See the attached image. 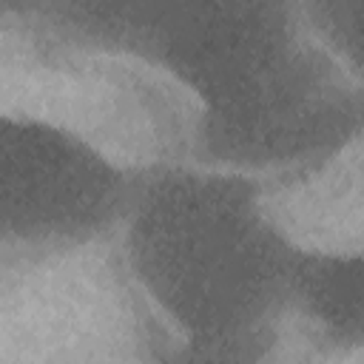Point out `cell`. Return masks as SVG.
<instances>
[{
    "label": "cell",
    "instance_id": "obj_1",
    "mask_svg": "<svg viewBox=\"0 0 364 364\" xmlns=\"http://www.w3.org/2000/svg\"><path fill=\"white\" fill-rule=\"evenodd\" d=\"M37 23L168 77L196 114V159L262 179L338 154L361 125L358 80L259 0H102L37 6Z\"/></svg>",
    "mask_w": 364,
    "mask_h": 364
},
{
    "label": "cell",
    "instance_id": "obj_4",
    "mask_svg": "<svg viewBox=\"0 0 364 364\" xmlns=\"http://www.w3.org/2000/svg\"><path fill=\"white\" fill-rule=\"evenodd\" d=\"M287 307L330 347L355 350L364 338V259L358 250L296 245Z\"/></svg>",
    "mask_w": 364,
    "mask_h": 364
},
{
    "label": "cell",
    "instance_id": "obj_5",
    "mask_svg": "<svg viewBox=\"0 0 364 364\" xmlns=\"http://www.w3.org/2000/svg\"><path fill=\"white\" fill-rule=\"evenodd\" d=\"M304 28L318 43V48L341 65L353 80H358L361 68V40H364V11L361 3L330 0L313 3L301 11Z\"/></svg>",
    "mask_w": 364,
    "mask_h": 364
},
{
    "label": "cell",
    "instance_id": "obj_6",
    "mask_svg": "<svg viewBox=\"0 0 364 364\" xmlns=\"http://www.w3.org/2000/svg\"><path fill=\"white\" fill-rule=\"evenodd\" d=\"M270 347L273 344H256V347H242V350H228V353H185V350H173L162 364H264Z\"/></svg>",
    "mask_w": 364,
    "mask_h": 364
},
{
    "label": "cell",
    "instance_id": "obj_2",
    "mask_svg": "<svg viewBox=\"0 0 364 364\" xmlns=\"http://www.w3.org/2000/svg\"><path fill=\"white\" fill-rule=\"evenodd\" d=\"M259 182L193 159L134 176L117 228L122 256L173 350L273 344L299 242L270 213Z\"/></svg>",
    "mask_w": 364,
    "mask_h": 364
},
{
    "label": "cell",
    "instance_id": "obj_3",
    "mask_svg": "<svg viewBox=\"0 0 364 364\" xmlns=\"http://www.w3.org/2000/svg\"><path fill=\"white\" fill-rule=\"evenodd\" d=\"M134 176L71 125L0 111V250H77L117 230Z\"/></svg>",
    "mask_w": 364,
    "mask_h": 364
}]
</instances>
